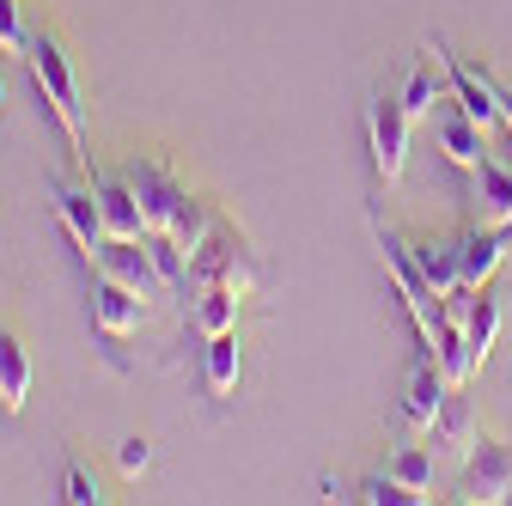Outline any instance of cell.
Segmentation results:
<instances>
[{
	"label": "cell",
	"mask_w": 512,
	"mask_h": 506,
	"mask_svg": "<svg viewBox=\"0 0 512 506\" xmlns=\"http://www.w3.org/2000/svg\"><path fill=\"white\" fill-rule=\"evenodd\" d=\"M189 281H196V287L232 281V287L244 293V287H250V275H244V244H238L232 232H208L196 250H189Z\"/></svg>",
	"instance_id": "obj_8"
},
{
	"label": "cell",
	"mask_w": 512,
	"mask_h": 506,
	"mask_svg": "<svg viewBox=\"0 0 512 506\" xmlns=\"http://www.w3.org/2000/svg\"><path fill=\"white\" fill-rule=\"evenodd\" d=\"M506 250H512V238H506V226H470L464 238H458V269H464V287H488L494 281V269L506 263Z\"/></svg>",
	"instance_id": "obj_11"
},
{
	"label": "cell",
	"mask_w": 512,
	"mask_h": 506,
	"mask_svg": "<svg viewBox=\"0 0 512 506\" xmlns=\"http://www.w3.org/2000/svg\"><path fill=\"white\" fill-rule=\"evenodd\" d=\"M238 372H244V360H238V330L208 336V391H214V397H232V391H238Z\"/></svg>",
	"instance_id": "obj_18"
},
{
	"label": "cell",
	"mask_w": 512,
	"mask_h": 506,
	"mask_svg": "<svg viewBox=\"0 0 512 506\" xmlns=\"http://www.w3.org/2000/svg\"><path fill=\"white\" fill-rule=\"evenodd\" d=\"M0 110H7V80H0Z\"/></svg>",
	"instance_id": "obj_29"
},
{
	"label": "cell",
	"mask_w": 512,
	"mask_h": 506,
	"mask_svg": "<svg viewBox=\"0 0 512 506\" xmlns=\"http://www.w3.org/2000/svg\"><path fill=\"white\" fill-rule=\"evenodd\" d=\"M19 49H31L25 19H19V0H0V55H19Z\"/></svg>",
	"instance_id": "obj_24"
},
{
	"label": "cell",
	"mask_w": 512,
	"mask_h": 506,
	"mask_svg": "<svg viewBox=\"0 0 512 506\" xmlns=\"http://www.w3.org/2000/svg\"><path fill=\"white\" fill-rule=\"evenodd\" d=\"M439 74H445V86H452V104H458L464 116H476L482 129H494V122H500V86H494L482 68L458 61L452 49H439Z\"/></svg>",
	"instance_id": "obj_7"
},
{
	"label": "cell",
	"mask_w": 512,
	"mask_h": 506,
	"mask_svg": "<svg viewBox=\"0 0 512 506\" xmlns=\"http://www.w3.org/2000/svg\"><path fill=\"white\" fill-rule=\"evenodd\" d=\"M238 287L232 281H208L202 287V299H196V330L202 336H226V330H238Z\"/></svg>",
	"instance_id": "obj_17"
},
{
	"label": "cell",
	"mask_w": 512,
	"mask_h": 506,
	"mask_svg": "<svg viewBox=\"0 0 512 506\" xmlns=\"http://www.w3.org/2000/svg\"><path fill=\"white\" fill-rule=\"evenodd\" d=\"M500 122L512 129V92H506V86H500Z\"/></svg>",
	"instance_id": "obj_28"
},
{
	"label": "cell",
	"mask_w": 512,
	"mask_h": 506,
	"mask_svg": "<svg viewBox=\"0 0 512 506\" xmlns=\"http://www.w3.org/2000/svg\"><path fill=\"white\" fill-rule=\"evenodd\" d=\"M61 500H74V506H98V500H104V494H98V476L74 464V470H68V482H61Z\"/></svg>",
	"instance_id": "obj_25"
},
{
	"label": "cell",
	"mask_w": 512,
	"mask_h": 506,
	"mask_svg": "<svg viewBox=\"0 0 512 506\" xmlns=\"http://www.w3.org/2000/svg\"><path fill=\"white\" fill-rule=\"evenodd\" d=\"M98 275L122 281L128 293H141V299H159V293H165V275H159V263H153L147 238H104V250H98Z\"/></svg>",
	"instance_id": "obj_6"
},
{
	"label": "cell",
	"mask_w": 512,
	"mask_h": 506,
	"mask_svg": "<svg viewBox=\"0 0 512 506\" xmlns=\"http://www.w3.org/2000/svg\"><path fill=\"white\" fill-rule=\"evenodd\" d=\"M433 129H439V147H445V159H452V165H464V171H476L488 153H482V122L476 116H464V110H439V122H433Z\"/></svg>",
	"instance_id": "obj_15"
},
{
	"label": "cell",
	"mask_w": 512,
	"mask_h": 506,
	"mask_svg": "<svg viewBox=\"0 0 512 506\" xmlns=\"http://www.w3.org/2000/svg\"><path fill=\"white\" fill-rule=\"evenodd\" d=\"M378 250H384V269H391V281H397V293H403V305H409L421 342L433 348V336H439V293H433V281H427L421 263H415V244H403L397 232H378Z\"/></svg>",
	"instance_id": "obj_2"
},
{
	"label": "cell",
	"mask_w": 512,
	"mask_h": 506,
	"mask_svg": "<svg viewBox=\"0 0 512 506\" xmlns=\"http://www.w3.org/2000/svg\"><path fill=\"white\" fill-rule=\"evenodd\" d=\"M116 464H122V476H141V470L153 464V446H147V439H122V452H116Z\"/></svg>",
	"instance_id": "obj_26"
},
{
	"label": "cell",
	"mask_w": 512,
	"mask_h": 506,
	"mask_svg": "<svg viewBox=\"0 0 512 506\" xmlns=\"http://www.w3.org/2000/svg\"><path fill=\"white\" fill-rule=\"evenodd\" d=\"M55 214H61V226H68V238L80 244V257L98 263V250H104L98 189H92V183H74V177H55Z\"/></svg>",
	"instance_id": "obj_5"
},
{
	"label": "cell",
	"mask_w": 512,
	"mask_h": 506,
	"mask_svg": "<svg viewBox=\"0 0 512 506\" xmlns=\"http://www.w3.org/2000/svg\"><path fill=\"white\" fill-rule=\"evenodd\" d=\"M500 226H506V238H512V214H506V220H500Z\"/></svg>",
	"instance_id": "obj_30"
},
{
	"label": "cell",
	"mask_w": 512,
	"mask_h": 506,
	"mask_svg": "<svg viewBox=\"0 0 512 506\" xmlns=\"http://www.w3.org/2000/svg\"><path fill=\"white\" fill-rule=\"evenodd\" d=\"M397 98H403V110H409L415 122H427V116H433V110L445 104V86H439V74H433V68H427V61H421V68L409 74V86H403Z\"/></svg>",
	"instance_id": "obj_23"
},
{
	"label": "cell",
	"mask_w": 512,
	"mask_h": 506,
	"mask_svg": "<svg viewBox=\"0 0 512 506\" xmlns=\"http://www.w3.org/2000/svg\"><path fill=\"white\" fill-rule=\"evenodd\" d=\"M122 177H128V189L141 196L147 226H153V232H171V226H177V214H183V202H189V189H183V183H177L159 159H135Z\"/></svg>",
	"instance_id": "obj_4"
},
{
	"label": "cell",
	"mask_w": 512,
	"mask_h": 506,
	"mask_svg": "<svg viewBox=\"0 0 512 506\" xmlns=\"http://www.w3.org/2000/svg\"><path fill=\"white\" fill-rule=\"evenodd\" d=\"M360 500L366 506H384V500H397V506H409V494L391 482V476H372V482H360Z\"/></svg>",
	"instance_id": "obj_27"
},
{
	"label": "cell",
	"mask_w": 512,
	"mask_h": 506,
	"mask_svg": "<svg viewBox=\"0 0 512 506\" xmlns=\"http://www.w3.org/2000/svg\"><path fill=\"white\" fill-rule=\"evenodd\" d=\"M25 397H31V348L13 330H0V409L19 415Z\"/></svg>",
	"instance_id": "obj_16"
},
{
	"label": "cell",
	"mask_w": 512,
	"mask_h": 506,
	"mask_svg": "<svg viewBox=\"0 0 512 506\" xmlns=\"http://www.w3.org/2000/svg\"><path fill=\"white\" fill-rule=\"evenodd\" d=\"M92 189H98V214H104V238H147L153 226H147V214H141V196L128 189V177H92Z\"/></svg>",
	"instance_id": "obj_10"
},
{
	"label": "cell",
	"mask_w": 512,
	"mask_h": 506,
	"mask_svg": "<svg viewBox=\"0 0 512 506\" xmlns=\"http://www.w3.org/2000/svg\"><path fill=\"white\" fill-rule=\"evenodd\" d=\"M391 482H397L409 500H427V494H433V452H421V446H403V452L391 458Z\"/></svg>",
	"instance_id": "obj_21"
},
{
	"label": "cell",
	"mask_w": 512,
	"mask_h": 506,
	"mask_svg": "<svg viewBox=\"0 0 512 506\" xmlns=\"http://www.w3.org/2000/svg\"><path fill=\"white\" fill-rule=\"evenodd\" d=\"M433 446L445 452V458H470L476 452V409H470V397H458V385H452V397L439 403V415H433Z\"/></svg>",
	"instance_id": "obj_13"
},
{
	"label": "cell",
	"mask_w": 512,
	"mask_h": 506,
	"mask_svg": "<svg viewBox=\"0 0 512 506\" xmlns=\"http://www.w3.org/2000/svg\"><path fill=\"white\" fill-rule=\"evenodd\" d=\"M31 74H37V92H43V104L55 110V122H61V135H68V147L80 153L86 147V104H80V74H74V61H68V49H61V37H31Z\"/></svg>",
	"instance_id": "obj_1"
},
{
	"label": "cell",
	"mask_w": 512,
	"mask_h": 506,
	"mask_svg": "<svg viewBox=\"0 0 512 506\" xmlns=\"http://www.w3.org/2000/svg\"><path fill=\"white\" fill-rule=\"evenodd\" d=\"M470 464V500H512V452L500 446V439H476V452L464 458Z\"/></svg>",
	"instance_id": "obj_12"
},
{
	"label": "cell",
	"mask_w": 512,
	"mask_h": 506,
	"mask_svg": "<svg viewBox=\"0 0 512 506\" xmlns=\"http://www.w3.org/2000/svg\"><path fill=\"white\" fill-rule=\"evenodd\" d=\"M366 129H372V165L384 183H397L403 165H409V129L415 116L403 110V98H372L366 104Z\"/></svg>",
	"instance_id": "obj_3"
},
{
	"label": "cell",
	"mask_w": 512,
	"mask_h": 506,
	"mask_svg": "<svg viewBox=\"0 0 512 506\" xmlns=\"http://www.w3.org/2000/svg\"><path fill=\"white\" fill-rule=\"evenodd\" d=\"M415 263L421 275L433 281V293L445 299L452 287H464V269H458V244H415Z\"/></svg>",
	"instance_id": "obj_20"
},
{
	"label": "cell",
	"mask_w": 512,
	"mask_h": 506,
	"mask_svg": "<svg viewBox=\"0 0 512 506\" xmlns=\"http://www.w3.org/2000/svg\"><path fill=\"white\" fill-rule=\"evenodd\" d=\"M494 336H500V299L494 293H476V311H470V324H464V342H470V360L476 366L494 354Z\"/></svg>",
	"instance_id": "obj_22"
},
{
	"label": "cell",
	"mask_w": 512,
	"mask_h": 506,
	"mask_svg": "<svg viewBox=\"0 0 512 506\" xmlns=\"http://www.w3.org/2000/svg\"><path fill=\"white\" fill-rule=\"evenodd\" d=\"M445 397H452V378H445V366H439V354H427V360L415 366V378H409V403H403V415H409V427H421V433H427Z\"/></svg>",
	"instance_id": "obj_14"
},
{
	"label": "cell",
	"mask_w": 512,
	"mask_h": 506,
	"mask_svg": "<svg viewBox=\"0 0 512 506\" xmlns=\"http://www.w3.org/2000/svg\"><path fill=\"white\" fill-rule=\"evenodd\" d=\"M476 202H482V214H488L494 226L512 214V171H506V165H494V159L476 165Z\"/></svg>",
	"instance_id": "obj_19"
},
{
	"label": "cell",
	"mask_w": 512,
	"mask_h": 506,
	"mask_svg": "<svg viewBox=\"0 0 512 506\" xmlns=\"http://www.w3.org/2000/svg\"><path fill=\"white\" fill-rule=\"evenodd\" d=\"M92 324H98L104 336H135V330L147 324V299L128 293V287L110 281V275H98V281H92Z\"/></svg>",
	"instance_id": "obj_9"
}]
</instances>
